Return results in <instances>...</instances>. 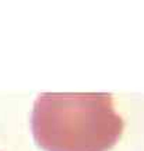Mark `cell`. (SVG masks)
I'll use <instances>...</instances> for the list:
<instances>
[{"instance_id": "cell-1", "label": "cell", "mask_w": 144, "mask_h": 151, "mask_svg": "<svg viewBox=\"0 0 144 151\" xmlns=\"http://www.w3.org/2000/svg\"><path fill=\"white\" fill-rule=\"evenodd\" d=\"M31 127L45 151H108L120 139L123 120L107 92H43Z\"/></svg>"}]
</instances>
